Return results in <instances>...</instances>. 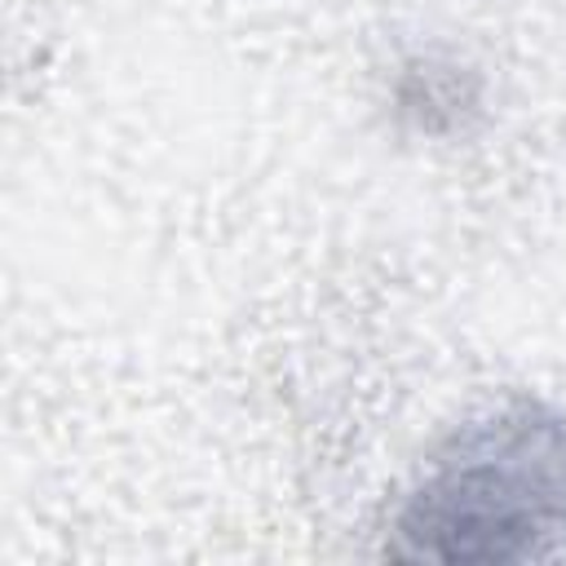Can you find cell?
<instances>
[{
  "label": "cell",
  "mask_w": 566,
  "mask_h": 566,
  "mask_svg": "<svg viewBox=\"0 0 566 566\" xmlns=\"http://www.w3.org/2000/svg\"><path fill=\"white\" fill-rule=\"evenodd\" d=\"M566 539V411L504 394L451 424L389 517V553L438 566H513Z\"/></svg>",
  "instance_id": "6da1fadb"
},
{
  "label": "cell",
  "mask_w": 566,
  "mask_h": 566,
  "mask_svg": "<svg viewBox=\"0 0 566 566\" xmlns=\"http://www.w3.org/2000/svg\"><path fill=\"white\" fill-rule=\"evenodd\" d=\"M389 106L411 133L451 137L482 111V80L447 53H411L394 71Z\"/></svg>",
  "instance_id": "7a4b0ae2"
}]
</instances>
